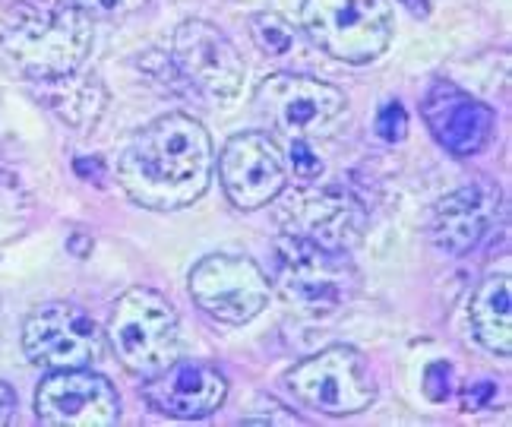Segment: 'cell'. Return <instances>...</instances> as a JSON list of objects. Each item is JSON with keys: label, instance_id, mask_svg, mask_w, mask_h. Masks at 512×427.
I'll use <instances>...</instances> for the list:
<instances>
[{"label": "cell", "instance_id": "obj_1", "mask_svg": "<svg viewBox=\"0 0 512 427\" xmlns=\"http://www.w3.org/2000/svg\"><path fill=\"white\" fill-rule=\"evenodd\" d=\"M215 174L212 140L200 121L171 111L136 130L117 159V184L152 212H177L203 197Z\"/></svg>", "mask_w": 512, "mask_h": 427}, {"label": "cell", "instance_id": "obj_2", "mask_svg": "<svg viewBox=\"0 0 512 427\" xmlns=\"http://www.w3.org/2000/svg\"><path fill=\"white\" fill-rule=\"evenodd\" d=\"M92 16L70 4L19 0L0 19V54L26 80L76 73L92 51Z\"/></svg>", "mask_w": 512, "mask_h": 427}, {"label": "cell", "instance_id": "obj_3", "mask_svg": "<svg viewBox=\"0 0 512 427\" xmlns=\"http://www.w3.org/2000/svg\"><path fill=\"white\" fill-rule=\"evenodd\" d=\"M105 339L117 361L143 380L181 358V320L171 301L152 288H130L114 301Z\"/></svg>", "mask_w": 512, "mask_h": 427}, {"label": "cell", "instance_id": "obj_4", "mask_svg": "<svg viewBox=\"0 0 512 427\" xmlns=\"http://www.w3.org/2000/svg\"><path fill=\"white\" fill-rule=\"evenodd\" d=\"M275 279L285 301L307 317L336 314L358 288V273L348 254L298 235H282L275 241Z\"/></svg>", "mask_w": 512, "mask_h": 427}, {"label": "cell", "instance_id": "obj_5", "mask_svg": "<svg viewBox=\"0 0 512 427\" xmlns=\"http://www.w3.org/2000/svg\"><path fill=\"white\" fill-rule=\"evenodd\" d=\"M301 26L320 51L345 64H370L392 42L386 0H304Z\"/></svg>", "mask_w": 512, "mask_h": 427}, {"label": "cell", "instance_id": "obj_6", "mask_svg": "<svg viewBox=\"0 0 512 427\" xmlns=\"http://www.w3.org/2000/svg\"><path fill=\"white\" fill-rule=\"evenodd\" d=\"M285 383L301 405L336 418L358 415L377 399V386H373L364 358L348 345L323 348V352L294 364Z\"/></svg>", "mask_w": 512, "mask_h": 427}, {"label": "cell", "instance_id": "obj_7", "mask_svg": "<svg viewBox=\"0 0 512 427\" xmlns=\"http://www.w3.org/2000/svg\"><path fill=\"white\" fill-rule=\"evenodd\" d=\"M256 111L288 140L326 137L348 114L345 92L294 73H272L256 86Z\"/></svg>", "mask_w": 512, "mask_h": 427}, {"label": "cell", "instance_id": "obj_8", "mask_svg": "<svg viewBox=\"0 0 512 427\" xmlns=\"http://www.w3.org/2000/svg\"><path fill=\"white\" fill-rule=\"evenodd\" d=\"M269 279L247 257L212 254L190 269V298L219 323L241 326L263 314L269 304Z\"/></svg>", "mask_w": 512, "mask_h": 427}, {"label": "cell", "instance_id": "obj_9", "mask_svg": "<svg viewBox=\"0 0 512 427\" xmlns=\"http://www.w3.org/2000/svg\"><path fill=\"white\" fill-rule=\"evenodd\" d=\"M26 358L48 371L89 367L105 352V333L83 307L54 301L38 307L23 326Z\"/></svg>", "mask_w": 512, "mask_h": 427}, {"label": "cell", "instance_id": "obj_10", "mask_svg": "<svg viewBox=\"0 0 512 427\" xmlns=\"http://www.w3.org/2000/svg\"><path fill=\"white\" fill-rule=\"evenodd\" d=\"M171 61L196 92L209 102H231L241 92L247 64L241 51L231 45V38L215 29L206 19H187L174 32V54Z\"/></svg>", "mask_w": 512, "mask_h": 427}, {"label": "cell", "instance_id": "obj_11", "mask_svg": "<svg viewBox=\"0 0 512 427\" xmlns=\"http://www.w3.org/2000/svg\"><path fill=\"white\" fill-rule=\"evenodd\" d=\"M219 181L228 200L244 209H263L285 193L288 168L285 155L266 133H238L219 155Z\"/></svg>", "mask_w": 512, "mask_h": 427}, {"label": "cell", "instance_id": "obj_12", "mask_svg": "<svg viewBox=\"0 0 512 427\" xmlns=\"http://www.w3.org/2000/svg\"><path fill=\"white\" fill-rule=\"evenodd\" d=\"M35 415L48 427H111L121 418V399L108 377L89 367L54 371L35 393Z\"/></svg>", "mask_w": 512, "mask_h": 427}, {"label": "cell", "instance_id": "obj_13", "mask_svg": "<svg viewBox=\"0 0 512 427\" xmlns=\"http://www.w3.org/2000/svg\"><path fill=\"white\" fill-rule=\"evenodd\" d=\"M279 219L285 235L317 241L342 254H348L364 235V209L342 187L288 193Z\"/></svg>", "mask_w": 512, "mask_h": 427}, {"label": "cell", "instance_id": "obj_14", "mask_svg": "<svg viewBox=\"0 0 512 427\" xmlns=\"http://www.w3.org/2000/svg\"><path fill=\"white\" fill-rule=\"evenodd\" d=\"M421 114H424L430 137L449 155H456V159L478 155L494 140V130H497L494 108L449 80H437L427 89L421 102Z\"/></svg>", "mask_w": 512, "mask_h": 427}, {"label": "cell", "instance_id": "obj_15", "mask_svg": "<svg viewBox=\"0 0 512 427\" xmlns=\"http://www.w3.org/2000/svg\"><path fill=\"white\" fill-rule=\"evenodd\" d=\"M143 399L155 412L181 421H200L215 415L228 399V380L209 364L177 358L162 374L143 386Z\"/></svg>", "mask_w": 512, "mask_h": 427}, {"label": "cell", "instance_id": "obj_16", "mask_svg": "<svg viewBox=\"0 0 512 427\" xmlns=\"http://www.w3.org/2000/svg\"><path fill=\"white\" fill-rule=\"evenodd\" d=\"M500 190L490 184H468L452 190L433 206L430 219V241L446 257H465L475 250L497 219Z\"/></svg>", "mask_w": 512, "mask_h": 427}, {"label": "cell", "instance_id": "obj_17", "mask_svg": "<svg viewBox=\"0 0 512 427\" xmlns=\"http://www.w3.org/2000/svg\"><path fill=\"white\" fill-rule=\"evenodd\" d=\"M38 99L48 105L67 127L73 130H92L108 108V92L105 86L95 80V76H80L64 73V76H51V80H38Z\"/></svg>", "mask_w": 512, "mask_h": 427}, {"label": "cell", "instance_id": "obj_18", "mask_svg": "<svg viewBox=\"0 0 512 427\" xmlns=\"http://www.w3.org/2000/svg\"><path fill=\"white\" fill-rule=\"evenodd\" d=\"M471 333L494 355L512 352V301H509V279L490 276L478 285L475 298L468 307Z\"/></svg>", "mask_w": 512, "mask_h": 427}, {"label": "cell", "instance_id": "obj_19", "mask_svg": "<svg viewBox=\"0 0 512 427\" xmlns=\"http://www.w3.org/2000/svg\"><path fill=\"white\" fill-rule=\"evenodd\" d=\"M250 35L256 48L269 57H285L294 48V26L282 13H256L250 19Z\"/></svg>", "mask_w": 512, "mask_h": 427}, {"label": "cell", "instance_id": "obj_20", "mask_svg": "<svg viewBox=\"0 0 512 427\" xmlns=\"http://www.w3.org/2000/svg\"><path fill=\"white\" fill-rule=\"evenodd\" d=\"M285 168H291V174L298 181H317L320 174H323V159L310 149V140L294 137V140H288V162H285Z\"/></svg>", "mask_w": 512, "mask_h": 427}, {"label": "cell", "instance_id": "obj_21", "mask_svg": "<svg viewBox=\"0 0 512 427\" xmlns=\"http://www.w3.org/2000/svg\"><path fill=\"white\" fill-rule=\"evenodd\" d=\"M373 130H377L383 143H402L408 137V114L402 102H383L377 111V121H373Z\"/></svg>", "mask_w": 512, "mask_h": 427}, {"label": "cell", "instance_id": "obj_22", "mask_svg": "<svg viewBox=\"0 0 512 427\" xmlns=\"http://www.w3.org/2000/svg\"><path fill=\"white\" fill-rule=\"evenodd\" d=\"M449 380H452V367L437 361L427 367V377H424V393L433 399V402H443L449 396Z\"/></svg>", "mask_w": 512, "mask_h": 427}, {"label": "cell", "instance_id": "obj_23", "mask_svg": "<svg viewBox=\"0 0 512 427\" xmlns=\"http://www.w3.org/2000/svg\"><path fill=\"white\" fill-rule=\"evenodd\" d=\"M494 393H497V386L490 383V380L471 383L468 390H465V396H462V409L465 412H478V409H484L490 399H494Z\"/></svg>", "mask_w": 512, "mask_h": 427}, {"label": "cell", "instance_id": "obj_24", "mask_svg": "<svg viewBox=\"0 0 512 427\" xmlns=\"http://www.w3.org/2000/svg\"><path fill=\"white\" fill-rule=\"evenodd\" d=\"M269 409L272 412H266V415H247L244 421L247 424H301V418L294 415V412H279L282 409L279 402H269Z\"/></svg>", "mask_w": 512, "mask_h": 427}, {"label": "cell", "instance_id": "obj_25", "mask_svg": "<svg viewBox=\"0 0 512 427\" xmlns=\"http://www.w3.org/2000/svg\"><path fill=\"white\" fill-rule=\"evenodd\" d=\"M64 4H70L76 10L95 16V13H111V10H117V7L124 4V0H64Z\"/></svg>", "mask_w": 512, "mask_h": 427}, {"label": "cell", "instance_id": "obj_26", "mask_svg": "<svg viewBox=\"0 0 512 427\" xmlns=\"http://www.w3.org/2000/svg\"><path fill=\"white\" fill-rule=\"evenodd\" d=\"M16 415V393L10 390V386L0 380V427L10 424Z\"/></svg>", "mask_w": 512, "mask_h": 427}, {"label": "cell", "instance_id": "obj_27", "mask_svg": "<svg viewBox=\"0 0 512 427\" xmlns=\"http://www.w3.org/2000/svg\"><path fill=\"white\" fill-rule=\"evenodd\" d=\"M67 247L73 250L76 257H89V250H92V238H86V235H73V238L67 241Z\"/></svg>", "mask_w": 512, "mask_h": 427}, {"label": "cell", "instance_id": "obj_28", "mask_svg": "<svg viewBox=\"0 0 512 427\" xmlns=\"http://www.w3.org/2000/svg\"><path fill=\"white\" fill-rule=\"evenodd\" d=\"M399 4H405V10L411 16H427L430 13V0H399Z\"/></svg>", "mask_w": 512, "mask_h": 427}]
</instances>
